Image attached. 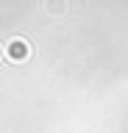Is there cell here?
<instances>
[{
	"label": "cell",
	"instance_id": "3",
	"mask_svg": "<svg viewBox=\"0 0 128 133\" xmlns=\"http://www.w3.org/2000/svg\"><path fill=\"white\" fill-rule=\"evenodd\" d=\"M0 58H3V47H0Z\"/></svg>",
	"mask_w": 128,
	"mask_h": 133
},
{
	"label": "cell",
	"instance_id": "1",
	"mask_svg": "<svg viewBox=\"0 0 128 133\" xmlns=\"http://www.w3.org/2000/svg\"><path fill=\"white\" fill-rule=\"evenodd\" d=\"M6 53H9L11 61H25V58L31 56V47H28V42H22V39H11Z\"/></svg>",
	"mask_w": 128,
	"mask_h": 133
},
{
	"label": "cell",
	"instance_id": "2",
	"mask_svg": "<svg viewBox=\"0 0 128 133\" xmlns=\"http://www.w3.org/2000/svg\"><path fill=\"white\" fill-rule=\"evenodd\" d=\"M47 6H50L53 14H61V6H64V0H47Z\"/></svg>",
	"mask_w": 128,
	"mask_h": 133
}]
</instances>
